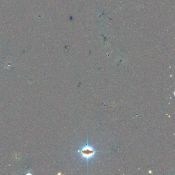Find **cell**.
<instances>
[{
  "instance_id": "6da1fadb",
  "label": "cell",
  "mask_w": 175,
  "mask_h": 175,
  "mask_svg": "<svg viewBox=\"0 0 175 175\" xmlns=\"http://www.w3.org/2000/svg\"><path fill=\"white\" fill-rule=\"evenodd\" d=\"M98 152H99L96 151L93 146L89 144L87 136L86 144L82 146L76 153H77L82 159L87 161L88 166V162L95 157Z\"/></svg>"
}]
</instances>
